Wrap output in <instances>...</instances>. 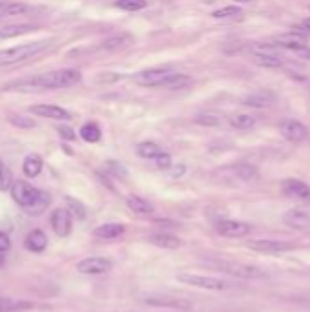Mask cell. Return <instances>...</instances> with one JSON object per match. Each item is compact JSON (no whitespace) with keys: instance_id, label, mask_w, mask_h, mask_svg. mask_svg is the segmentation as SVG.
I'll list each match as a JSON object with an SVG mask.
<instances>
[{"instance_id":"4316f807","label":"cell","mask_w":310,"mask_h":312,"mask_svg":"<svg viewBox=\"0 0 310 312\" xmlns=\"http://www.w3.org/2000/svg\"><path fill=\"white\" fill-rule=\"evenodd\" d=\"M35 31L33 26L28 24H15V26H8V28L0 29V38H13V37H21V35H26V33Z\"/></svg>"},{"instance_id":"83f0119b","label":"cell","mask_w":310,"mask_h":312,"mask_svg":"<svg viewBox=\"0 0 310 312\" xmlns=\"http://www.w3.org/2000/svg\"><path fill=\"white\" fill-rule=\"evenodd\" d=\"M230 124L236 130H250V128L256 126V117H252L248 113H237L230 117Z\"/></svg>"},{"instance_id":"30bf717a","label":"cell","mask_w":310,"mask_h":312,"mask_svg":"<svg viewBox=\"0 0 310 312\" xmlns=\"http://www.w3.org/2000/svg\"><path fill=\"white\" fill-rule=\"evenodd\" d=\"M176 73V71L168 70V68H153V70H146V71H141L137 75V82L143 84V86H163V82L166 79H170L171 75Z\"/></svg>"},{"instance_id":"7402d4cb","label":"cell","mask_w":310,"mask_h":312,"mask_svg":"<svg viewBox=\"0 0 310 312\" xmlns=\"http://www.w3.org/2000/svg\"><path fill=\"white\" fill-rule=\"evenodd\" d=\"M131 42V37L126 33H121V35H113V37L106 38V41L101 44V49L104 51H115V49H121L124 46H128Z\"/></svg>"},{"instance_id":"d6986e66","label":"cell","mask_w":310,"mask_h":312,"mask_svg":"<svg viewBox=\"0 0 310 312\" xmlns=\"http://www.w3.org/2000/svg\"><path fill=\"white\" fill-rule=\"evenodd\" d=\"M93 234L101 239H115L121 234H124V225L121 223H106V225H101L93 230Z\"/></svg>"},{"instance_id":"44dd1931","label":"cell","mask_w":310,"mask_h":312,"mask_svg":"<svg viewBox=\"0 0 310 312\" xmlns=\"http://www.w3.org/2000/svg\"><path fill=\"white\" fill-rule=\"evenodd\" d=\"M22 170L28 177H37L38 173L42 172V159L37 153H29L24 159V164H22Z\"/></svg>"},{"instance_id":"d4e9b609","label":"cell","mask_w":310,"mask_h":312,"mask_svg":"<svg viewBox=\"0 0 310 312\" xmlns=\"http://www.w3.org/2000/svg\"><path fill=\"white\" fill-rule=\"evenodd\" d=\"M150 243L155 246H161V248H177L181 246V239L176 238V236H170V234H153L150 236Z\"/></svg>"},{"instance_id":"d590c367","label":"cell","mask_w":310,"mask_h":312,"mask_svg":"<svg viewBox=\"0 0 310 312\" xmlns=\"http://www.w3.org/2000/svg\"><path fill=\"white\" fill-rule=\"evenodd\" d=\"M237 15H241V9L237 8V6H226V8H221L212 13L214 18H230V16H237Z\"/></svg>"},{"instance_id":"d6a6232c","label":"cell","mask_w":310,"mask_h":312,"mask_svg":"<svg viewBox=\"0 0 310 312\" xmlns=\"http://www.w3.org/2000/svg\"><path fill=\"white\" fill-rule=\"evenodd\" d=\"M193 123L201 126H219L221 117L217 113H199L193 117Z\"/></svg>"},{"instance_id":"1f68e13d","label":"cell","mask_w":310,"mask_h":312,"mask_svg":"<svg viewBox=\"0 0 310 312\" xmlns=\"http://www.w3.org/2000/svg\"><path fill=\"white\" fill-rule=\"evenodd\" d=\"M28 6L26 4H21V2H9L4 9H0V18H4V16H16V15H24L28 11Z\"/></svg>"},{"instance_id":"f1b7e54d","label":"cell","mask_w":310,"mask_h":312,"mask_svg":"<svg viewBox=\"0 0 310 312\" xmlns=\"http://www.w3.org/2000/svg\"><path fill=\"white\" fill-rule=\"evenodd\" d=\"M234 172L239 179L243 181H254L257 179V168L250 163H239L234 166Z\"/></svg>"},{"instance_id":"5bb4252c","label":"cell","mask_w":310,"mask_h":312,"mask_svg":"<svg viewBox=\"0 0 310 312\" xmlns=\"http://www.w3.org/2000/svg\"><path fill=\"white\" fill-rule=\"evenodd\" d=\"M144 303L150 307H168V308H177V310H186L190 308V301L181 300V298H171V296H146Z\"/></svg>"},{"instance_id":"8d00e7d4","label":"cell","mask_w":310,"mask_h":312,"mask_svg":"<svg viewBox=\"0 0 310 312\" xmlns=\"http://www.w3.org/2000/svg\"><path fill=\"white\" fill-rule=\"evenodd\" d=\"M11 173L0 159V190H11Z\"/></svg>"},{"instance_id":"74e56055","label":"cell","mask_w":310,"mask_h":312,"mask_svg":"<svg viewBox=\"0 0 310 312\" xmlns=\"http://www.w3.org/2000/svg\"><path fill=\"white\" fill-rule=\"evenodd\" d=\"M8 121L18 128H33L35 126V121L28 119V117H21V115H9Z\"/></svg>"},{"instance_id":"7dc6e473","label":"cell","mask_w":310,"mask_h":312,"mask_svg":"<svg viewBox=\"0 0 310 312\" xmlns=\"http://www.w3.org/2000/svg\"><path fill=\"white\" fill-rule=\"evenodd\" d=\"M237 2H252V0H237Z\"/></svg>"},{"instance_id":"2e32d148","label":"cell","mask_w":310,"mask_h":312,"mask_svg":"<svg viewBox=\"0 0 310 312\" xmlns=\"http://www.w3.org/2000/svg\"><path fill=\"white\" fill-rule=\"evenodd\" d=\"M283 193L288 197H294V199H306L310 196V188L306 183L299 179H286L283 183Z\"/></svg>"},{"instance_id":"c3c4849f","label":"cell","mask_w":310,"mask_h":312,"mask_svg":"<svg viewBox=\"0 0 310 312\" xmlns=\"http://www.w3.org/2000/svg\"><path fill=\"white\" fill-rule=\"evenodd\" d=\"M308 9H310V8H308Z\"/></svg>"},{"instance_id":"6da1fadb","label":"cell","mask_w":310,"mask_h":312,"mask_svg":"<svg viewBox=\"0 0 310 312\" xmlns=\"http://www.w3.org/2000/svg\"><path fill=\"white\" fill-rule=\"evenodd\" d=\"M82 79L77 70H57L48 73L33 75V77L18 79L6 84L4 90L9 91H37V90H59V88H71L79 84Z\"/></svg>"},{"instance_id":"7bdbcfd3","label":"cell","mask_w":310,"mask_h":312,"mask_svg":"<svg viewBox=\"0 0 310 312\" xmlns=\"http://www.w3.org/2000/svg\"><path fill=\"white\" fill-rule=\"evenodd\" d=\"M296 53H298L299 57L308 59V61H310V48H308V46H306V48H303V49H299V51H296Z\"/></svg>"},{"instance_id":"e0dca14e","label":"cell","mask_w":310,"mask_h":312,"mask_svg":"<svg viewBox=\"0 0 310 312\" xmlns=\"http://www.w3.org/2000/svg\"><path fill=\"white\" fill-rule=\"evenodd\" d=\"M241 103L245 104V106H250V108H268L270 104L274 103V95L270 91H257V93H250L246 95Z\"/></svg>"},{"instance_id":"ee69618b","label":"cell","mask_w":310,"mask_h":312,"mask_svg":"<svg viewBox=\"0 0 310 312\" xmlns=\"http://www.w3.org/2000/svg\"><path fill=\"white\" fill-rule=\"evenodd\" d=\"M9 2H11V0H0V9H4L6 6L9 4Z\"/></svg>"},{"instance_id":"b9f144b4","label":"cell","mask_w":310,"mask_h":312,"mask_svg":"<svg viewBox=\"0 0 310 312\" xmlns=\"http://www.w3.org/2000/svg\"><path fill=\"white\" fill-rule=\"evenodd\" d=\"M59 131H61V135L64 137V139H75V133H73V130L71 128H66V126H61L59 128Z\"/></svg>"},{"instance_id":"60d3db41","label":"cell","mask_w":310,"mask_h":312,"mask_svg":"<svg viewBox=\"0 0 310 312\" xmlns=\"http://www.w3.org/2000/svg\"><path fill=\"white\" fill-rule=\"evenodd\" d=\"M9 248H11V241H9V238L4 234V232H0V252L4 254V252H8Z\"/></svg>"},{"instance_id":"484cf974","label":"cell","mask_w":310,"mask_h":312,"mask_svg":"<svg viewBox=\"0 0 310 312\" xmlns=\"http://www.w3.org/2000/svg\"><path fill=\"white\" fill-rule=\"evenodd\" d=\"M188 84H192V77H188V75H183V73H173L170 79L163 82V86L161 88H166V90H181V88H186Z\"/></svg>"},{"instance_id":"52a82bcc","label":"cell","mask_w":310,"mask_h":312,"mask_svg":"<svg viewBox=\"0 0 310 312\" xmlns=\"http://www.w3.org/2000/svg\"><path fill=\"white\" fill-rule=\"evenodd\" d=\"M279 131L285 139H288L290 143H301L308 135V130H306L305 124H301L299 121L294 119H285L279 123Z\"/></svg>"},{"instance_id":"f6af8a7d","label":"cell","mask_w":310,"mask_h":312,"mask_svg":"<svg viewBox=\"0 0 310 312\" xmlns=\"http://www.w3.org/2000/svg\"><path fill=\"white\" fill-rule=\"evenodd\" d=\"M303 26H305L306 29H310V16H308V18H306L305 22H303Z\"/></svg>"},{"instance_id":"ac0fdd59","label":"cell","mask_w":310,"mask_h":312,"mask_svg":"<svg viewBox=\"0 0 310 312\" xmlns=\"http://www.w3.org/2000/svg\"><path fill=\"white\" fill-rule=\"evenodd\" d=\"M26 248L31 252H42L48 246V238L42 230H31L24 241Z\"/></svg>"},{"instance_id":"9c48e42d","label":"cell","mask_w":310,"mask_h":312,"mask_svg":"<svg viewBox=\"0 0 310 312\" xmlns=\"http://www.w3.org/2000/svg\"><path fill=\"white\" fill-rule=\"evenodd\" d=\"M252 226L245 221H236V219H223L217 223V232L225 238H243L250 234Z\"/></svg>"},{"instance_id":"ffe728a7","label":"cell","mask_w":310,"mask_h":312,"mask_svg":"<svg viewBox=\"0 0 310 312\" xmlns=\"http://www.w3.org/2000/svg\"><path fill=\"white\" fill-rule=\"evenodd\" d=\"M126 203H128V206H130L131 212L139 213V216H148V213L153 212V205L139 196H130Z\"/></svg>"},{"instance_id":"f35d334b","label":"cell","mask_w":310,"mask_h":312,"mask_svg":"<svg viewBox=\"0 0 310 312\" xmlns=\"http://www.w3.org/2000/svg\"><path fill=\"white\" fill-rule=\"evenodd\" d=\"M66 201H68V206H70V212L71 213H75L79 219H84L86 218V210H84V206H82L81 203L75 201V199H71V197H68Z\"/></svg>"},{"instance_id":"4fadbf2b","label":"cell","mask_w":310,"mask_h":312,"mask_svg":"<svg viewBox=\"0 0 310 312\" xmlns=\"http://www.w3.org/2000/svg\"><path fill=\"white\" fill-rule=\"evenodd\" d=\"M29 111L44 119H53V121H68L71 119V113L61 106H53V104H35L29 108Z\"/></svg>"},{"instance_id":"f546056e","label":"cell","mask_w":310,"mask_h":312,"mask_svg":"<svg viewBox=\"0 0 310 312\" xmlns=\"http://www.w3.org/2000/svg\"><path fill=\"white\" fill-rule=\"evenodd\" d=\"M81 137L86 143H97L101 139V128L95 123H88L81 128Z\"/></svg>"},{"instance_id":"836d02e7","label":"cell","mask_w":310,"mask_h":312,"mask_svg":"<svg viewBox=\"0 0 310 312\" xmlns=\"http://www.w3.org/2000/svg\"><path fill=\"white\" fill-rule=\"evenodd\" d=\"M254 62L257 66H263V68H278V66L283 64V57L278 55V57H265V55H254Z\"/></svg>"},{"instance_id":"9a60e30c","label":"cell","mask_w":310,"mask_h":312,"mask_svg":"<svg viewBox=\"0 0 310 312\" xmlns=\"http://www.w3.org/2000/svg\"><path fill=\"white\" fill-rule=\"evenodd\" d=\"M283 221H285V225L290 226V228L305 230L310 226V213L305 212V210L292 208L283 216Z\"/></svg>"},{"instance_id":"ba28073f","label":"cell","mask_w":310,"mask_h":312,"mask_svg":"<svg viewBox=\"0 0 310 312\" xmlns=\"http://www.w3.org/2000/svg\"><path fill=\"white\" fill-rule=\"evenodd\" d=\"M77 270L88 276L106 274L111 270V261L106 258H86L77 263Z\"/></svg>"},{"instance_id":"277c9868","label":"cell","mask_w":310,"mask_h":312,"mask_svg":"<svg viewBox=\"0 0 310 312\" xmlns=\"http://www.w3.org/2000/svg\"><path fill=\"white\" fill-rule=\"evenodd\" d=\"M210 263H212L219 272L232 276V278H241V279L265 278V272H263L261 268L254 267V265H246V263L228 261V259H216V261H210Z\"/></svg>"},{"instance_id":"7a4b0ae2","label":"cell","mask_w":310,"mask_h":312,"mask_svg":"<svg viewBox=\"0 0 310 312\" xmlns=\"http://www.w3.org/2000/svg\"><path fill=\"white\" fill-rule=\"evenodd\" d=\"M11 196L16 205H21L28 216H41L49 206V193L35 188L26 181H13Z\"/></svg>"},{"instance_id":"8fae6325","label":"cell","mask_w":310,"mask_h":312,"mask_svg":"<svg viewBox=\"0 0 310 312\" xmlns=\"http://www.w3.org/2000/svg\"><path fill=\"white\" fill-rule=\"evenodd\" d=\"M73 219H71V212L66 208H57L51 213V226H53L55 234L66 238V236L71 234V228H73Z\"/></svg>"},{"instance_id":"e575fe53","label":"cell","mask_w":310,"mask_h":312,"mask_svg":"<svg viewBox=\"0 0 310 312\" xmlns=\"http://www.w3.org/2000/svg\"><path fill=\"white\" fill-rule=\"evenodd\" d=\"M115 6L124 11H139L146 8V0H117Z\"/></svg>"},{"instance_id":"ab89813d","label":"cell","mask_w":310,"mask_h":312,"mask_svg":"<svg viewBox=\"0 0 310 312\" xmlns=\"http://www.w3.org/2000/svg\"><path fill=\"white\" fill-rule=\"evenodd\" d=\"M155 163H157V166H159V168H163V170H168L171 166V157L168 155V153H161L159 157H157V159H155Z\"/></svg>"},{"instance_id":"603a6c76","label":"cell","mask_w":310,"mask_h":312,"mask_svg":"<svg viewBox=\"0 0 310 312\" xmlns=\"http://www.w3.org/2000/svg\"><path fill=\"white\" fill-rule=\"evenodd\" d=\"M31 308V303L22 300H15V298H2L0 296V312H18Z\"/></svg>"},{"instance_id":"bcb514c9","label":"cell","mask_w":310,"mask_h":312,"mask_svg":"<svg viewBox=\"0 0 310 312\" xmlns=\"http://www.w3.org/2000/svg\"><path fill=\"white\" fill-rule=\"evenodd\" d=\"M2 263H4V258H2V252H0V265H2Z\"/></svg>"},{"instance_id":"cb8c5ba5","label":"cell","mask_w":310,"mask_h":312,"mask_svg":"<svg viewBox=\"0 0 310 312\" xmlns=\"http://www.w3.org/2000/svg\"><path fill=\"white\" fill-rule=\"evenodd\" d=\"M137 153L143 159H157L163 153V148L157 143H153V141H144V143H141L137 146Z\"/></svg>"},{"instance_id":"3957f363","label":"cell","mask_w":310,"mask_h":312,"mask_svg":"<svg viewBox=\"0 0 310 312\" xmlns=\"http://www.w3.org/2000/svg\"><path fill=\"white\" fill-rule=\"evenodd\" d=\"M51 46H53V41H51V38H46V41L28 42V44L15 46V48H9V49H0V66L24 62L28 61V59L42 55L46 49H49Z\"/></svg>"},{"instance_id":"8992f818","label":"cell","mask_w":310,"mask_h":312,"mask_svg":"<svg viewBox=\"0 0 310 312\" xmlns=\"http://www.w3.org/2000/svg\"><path fill=\"white\" fill-rule=\"evenodd\" d=\"M250 250L263 252V254H281L294 248V245L288 241H279V239H252L246 243Z\"/></svg>"},{"instance_id":"7c38bea8","label":"cell","mask_w":310,"mask_h":312,"mask_svg":"<svg viewBox=\"0 0 310 312\" xmlns=\"http://www.w3.org/2000/svg\"><path fill=\"white\" fill-rule=\"evenodd\" d=\"M276 46L285 49H292V51H299V49L306 48L308 46V38L299 31H290V33H283V35H278L274 38Z\"/></svg>"},{"instance_id":"4dcf8cb0","label":"cell","mask_w":310,"mask_h":312,"mask_svg":"<svg viewBox=\"0 0 310 312\" xmlns=\"http://www.w3.org/2000/svg\"><path fill=\"white\" fill-rule=\"evenodd\" d=\"M252 55H265V57H278L279 46L276 44H254L250 48Z\"/></svg>"},{"instance_id":"5b68a950","label":"cell","mask_w":310,"mask_h":312,"mask_svg":"<svg viewBox=\"0 0 310 312\" xmlns=\"http://www.w3.org/2000/svg\"><path fill=\"white\" fill-rule=\"evenodd\" d=\"M177 279L184 285H192L197 288H206V290H225L228 283L223 279L212 278V276H201V274H190V272H181L177 274Z\"/></svg>"}]
</instances>
